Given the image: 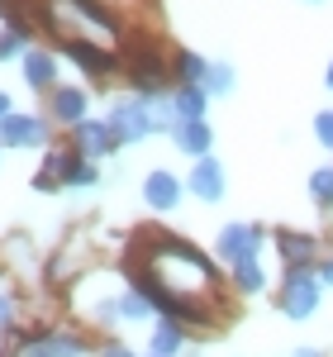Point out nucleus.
<instances>
[{
    "instance_id": "obj_7",
    "label": "nucleus",
    "mask_w": 333,
    "mask_h": 357,
    "mask_svg": "<svg viewBox=\"0 0 333 357\" xmlns=\"http://www.w3.org/2000/svg\"><path fill=\"white\" fill-rule=\"evenodd\" d=\"M191 195H200V200H219L224 195V167L215 158H200L191 167Z\"/></svg>"
},
{
    "instance_id": "obj_19",
    "label": "nucleus",
    "mask_w": 333,
    "mask_h": 357,
    "mask_svg": "<svg viewBox=\"0 0 333 357\" xmlns=\"http://www.w3.org/2000/svg\"><path fill=\"white\" fill-rule=\"evenodd\" d=\"M233 82H238V77H233V67H224V62H215V67H210V82H205V91H215V96H224V91H233Z\"/></svg>"
},
{
    "instance_id": "obj_25",
    "label": "nucleus",
    "mask_w": 333,
    "mask_h": 357,
    "mask_svg": "<svg viewBox=\"0 0 333 357\" xmlns=\"http://www.w3.org/2000/svg\"><path fill=\"white\" fill-rule=\"evenodd\" d=\"M10 114H15V110H10V96L0 91V119H10Z\"/></svg>"
},
{
    "instance_id": "obj_27",
    "label": "nucleus",
    "mask_w": 333,
    "mask_h": 357,
    "mask_svg": "<svg viewBox=\"0 0 333 357\" xmlns=\"http://www.w3.org/2000/svg\"><path fill=\"white\" fill-rule=\"evenodd\" d=\"M329 91H333V67H329Z\"/></svg>"
},
{
    "instance_id": "obj_23",
    "label": "nucleus",
    "mask_w": 333,
    "mask_h": 357,
    "mask_svg": "<svg viewBox=\"0 0 333 357\" xmlns=\"http://www.w3.org/2000/svg\"><path fill=\"white\" fill-rule=\"evenodd\" d=\"M319 281H324V286H333V257L324 262V267H319Z\"/></svg>"
},
{
    "instance_id": "obj_13",
    "label": "nucleus",
    "mask_w": 333,
    "mask_h": 357,
    "mask_svg": "<svg viewBox=\"0 0 333 357\" xmlns=\"http://www.w3.org/2000/svg\"><path fill=\"white\" fill-rule=\"evenodd\" d=\"M53 77H57V62L48 53H24V82L33 86V91H43V86H53Z\"/></svg>"
},
{
    "instance_id": "obj_6",
    "label": "nucleus",
    "mask_w": 333,
    "mask_h": 357,
    "mask_svg": "<svg viewBox=\"0 0 333 357\" xmlns=\"http://www.w3.org/2000/svg\"><path fill=\"white\" fill-rule=\"evenodd\" d=\"M114 143H119V138L110 134V124H100V119L77 124V148H82V158H105V153H114Z\"/></svg>"
},
{
    "instance_id": "obj_1",
    "label": "nucleus",
    "mask_w": 333,
    "mask_h": 357,
    "mask_svg": "<svg viewBox=\"0 0 333 357\" xmlns=\"http://www.w3.org/2000/svg\"><path fill=\"white\" fill-rule=\"evenodd\" d=\"M319 291H324L319 272H309V267H291L286 281H281V310H286L291 319H309V314L319 310Z\"/></svg>"
},
{
    "instance_id": "obj_8",
    "label": "nucleus",
    "mask_w": 333,
    "mask_h": 357,
    "mask_svg": "<svg viewBox=\"0 0 333 357\" xmlns=\"http://www.w3.org/2000/svg\"><path fill=\"white\" fill-rule=\"evenodd\" d=\"M20 357H82V338H72V333H43Z\"/></svg>"
},
{
    "instance_id": "obj_26",
    "label": "nucleus",
    "mask_w": 333,
    "mask_h": 357,
    "mask_svg": "<svg viewBox=\"0 0 333 357\" xmlns=\"http://www.w3.org/2000/svg\"><path fill=\"white\" fill-rule=\"evenodd\" d=\"M295 357H319V353H309V348H300V353H295Z\"/></svg>"
},
{
    "instance_id": "obj_10",
    "label": "nucleus",
    "mask_w": 333,
    "mask_h": 357,
    "mask_svg": "<svg viewBox=\"0 0 333 357\" xmlns=\"http://www.w3.org/2000/svg\"><path fill=\"white\" fill-rule=\"evenodd\" d=\"M53 119H62V124H86V91L82 86H67V91H57L53 96Z\"/></svg>"
},
{
    "instance_id": "obj_15",
    "label": "nucleus",
    "mask_w": 333,
    "mask_h": 357,
    "mask_svg": "<svg viewBox=\"0 0 333 357\" xmlns=\"http://www.w3.org/2000/svg\"><path fill=\"white\" fill-rule=\"evenodd\" d=\"M181 348V324L176 319H162L157 329H153V357H171Z\"/></svg>"
},
{
    "instance_id": "obj_21",
    "label": "nucleus",
    "mask_w": 333,
    "mask_h": 357,
    "mask_svg": "<svg viewBox=\"0 0 333 357\" xmlns=\"http://www.w3.org/2000/svg\"><path fill=\"white\" fill-rule=\"evenodd\" d=\"M314 134H319V143H324V148H333V110H324L319 119H314Z\"/></svg>"
},
{
    "instance_id": "obj_24",
    "label": "nucleus",
    "mask_w": 333,
    "mask_h": 357,
    "mask_svg": "<svg viewBox=\"0 0 333 357\" xmlns=\"http://www.w3.org/2000/svg\"><path fill=\"white\" fill-rule=\"evenodd\" d=\"M100 357H134V353H129V348H119V343H114V348H105V353H100Z\"/></svg>"
},
{
    "instance_id": "obj_14",
    "label": "nucleus",
    "mask_w": 333,
    "mask_h": 357,
    "mask_svg": "<svg viewBox=\"0 0 333 357\" xmlns=\"http://www.w3.org/2000/svg\"><path fill=\"white\" fill-rule=\"evenodd\" d=\"M210 67H215V62H205L200 53H181L176 57V77H181V86H205L210 82Z\"/></svg>"
},
{
    "instance_id": "obj_17",
    "label": "nucleus",
    "mask_w": 333,
    "mask_h": 357,
    "mask_svg": "<svg viewBox=\"0 0 333 357\" xmlns=\"http://www.w3.org/2000/svg\"><path fill=\"white\" fill-rule=\"evenodd\" d=\"M309 195H314L319 205H333V167H319V172L309 176Z\"/></svg>"
},
{
    "instance_id": "obj_3",
    "label": "nucleus",
    "mask_w": 333,
    "mask_h": 357,
    "mask_svg": "<svg viewBox=\"0 0 333 357\" xmlns=\"http://www.w3.org/2000/svg\"><path fill=\"white\" fill-rule=\"evenodd\" d=\"M257 248H262V229H252V224H224L219 229V257L224 262L248 267V262H257Z\"/></svg>"
},
{
    "instance_id": "obj_11",
    "label": "nucleus",
    "mask_w": 333,
    "mask_h": 357,
    "mask_svg": "<svg viewBox=\"0 0 333 357\" xmlns=\"http://www.w3.org/2000/svg\"><path fill=\"white\" fill-rule=\"evenodd\" d=\"M205 100H210V91H205V86H181V91L171 96V105H176V119H181V124H195V119H205Z\"/></svg>"
},
{
    "instance_id": "obj_22",
    "label": "nucleus",
    "mask_w": 333,
    "mask_h": 357,
    "mask_svg": "<svg viewBox=\"0 0 333 357\" xmlns=\"http://www.w3.org/2000/svg\"><path fill=\"white\" fill-rule=\"evenodd\" d=\"M10 319H15V301H10V296H0V324H10Z\"/></svg>"
},
{
    "instance_id": "obj_5",
    "label": "nucleus",
    "mask_w": 333,
    "mask_h": 357,
    "mask_svg": "<svg viewBox=\"0 0 333 357\" xmlns=\"http://www.w3.org/2000/svg\"><path fill=\"white\" fill-rule=\"evenodd\" d=\"M143 200H148L153 210H176V200H181V181H176L166 167H153V172L143 176Z\"/></svg>"
},
{
    "instance_id": "obj_4",
    "label": "nucleus",
    "mask_w": 333,
    "mask_h": 357,
    "mask_svg": "<svg viewBox=\"0 0 333 357\" xmlns=\"http://www.w3.org/2000/svg\"><path fill=\"white\" fill-rule=\"evenodd\" d=\"M48 138L43 129V119H33V114H10V119H0V148H38Z\"/></svg>"
},
{
    "instance_id": "obj_28",
    "label": "nucleus",
    "mask_w": 333,
    "mask_h": 357,
    "mask_svg": "<svg viewBox=\"0 0 333 357\" xmlns=\"http://www.w3.org/2000/svg\"><path fill=\"white\" fill-rule=\"evenodd\" d=\"M148 357H153V353H148Z\"/></svg>"
},
{
    "instance_id": "obj_20",
    "label": "nucleus",
    "mask_w": 333,
    "mask_h": 357,
    "mask_svg": "<svg viewBox=\"0 0 333 357\" xmlns=\"http://www.w3.org/2000/svg\"><path fill=\"white\" fill-rule=\"evenodd\" d=\"M20 48H24V29H20V24L10 29V33H0V62H5V57H15Z\"/></svg>"
},
{
    "instance_id": "obj_9",
    "label": "nucleus",
    "mask_w": 333,
    "mask_h": 357,
    "mask_svg": "<svg viewBox=\"0 0 333 357\" xmlns=\"http://www.w3.org/2000/svg\"><path fill=\"white\" fill-rule=\"evenodd\" d=\"M210 143H215V134H210V124H205V119H195V124H176V148H181V153H191L195 162H200V158H210Z\"/></svg>"
},
{
    "instance_id": "obj_16",
    "label": "nucleus",
    "mask_w": 333,
    "mask_h": 357,
    "mask_svg": "<svg viewBox=\"0 0 333 357\" xmlns=\"http://www.w3.org/2000/svg\"><path fill=\"white\" fill-rule=\"evenodd\" d=\"M281 252L291 257V267H305L309 252H314V243H309V238H300V234H281Z\"/></svg>"
},
{
    "instance_id": "obj_18",
    "label": "nucleus",
    "mask_w": 333,
    "mask_h": 357,
    "mask_svg": "<svg viewBox=\"0 0 333 357\" xmlns=\"http://www.w3.org/2000/svg\"><path fill=\"white\" fill-rule=\"evenodd\" d=\"M233 281H238V291H243V296H252V291H262V286H267L257 262H248V267H233Z\"/></svg>"
},
{
    "instance_id": "obj_12",
    "label": "nucleus",
    "mask_w": 333,
    "mask_h": 357,
    "mask_svg": "<svg viewBox=\"0 0 333 357\" xmlns=\"http://www.w3.org/2000/svg\"><path fill=\"white\" fill-rule=\"evenodd\" d=\"M67 57L77 62V67H86V72H95V77H105V72H114V57L100 53V48H91V43H67Z\"/></svg>"
},
{
    "instance_id": "obj_2",
    "label": "nucleus",
    "mask_w": 333,
    "mask_h": 357,
    "mask_svg": "<svg viewBox=\"0 0 333 357\" xmlns=\"http://www.w3.org/2000/svg\"><path fill=\"white\" fill-rule=\"evenodd\" d=\"M105 124H110V134L119 138V143H139V138L153 134V110H148L143 96H134V100H114Z\"/></svg>"
}]
</instances>
